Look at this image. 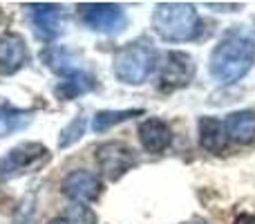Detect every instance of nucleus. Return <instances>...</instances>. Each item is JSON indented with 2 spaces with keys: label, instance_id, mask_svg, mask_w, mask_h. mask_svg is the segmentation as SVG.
Wrapping results in <instances>:
<instances>
[{
  "label": "nucleus",
  "instance_id": "nucleus-1",
  "mask_svg": "<svg viewBox=\"0 0 255 224\" xmlns=\"http://www.w3.org/2000/svg\"><path fill=\"white\" fill-rule=\"evenodd\" d=\"M255 63V45L242 34H229L215 45L211 54V74L220 83L231 85L244 79Z\"/></svg>",
  "mask_w": 255,
  "mask_h": 224
},
{
  "label": "nucleus",
  "instance_id": "nucleus-2",
  "mask_svg": "<svg viewBox=\"0 0 255 224\" xmlns=\"http://www.w3.org/2000/svg\"><path fill=\"white\" fill-rule=\"evenodd\" d=\"M154 31L168 43L190 40L199 34V16L188 2H159L152 13Z\"/></svg>",
  "mask_w": 255,
  "mask_h": 224
},
{
  "label": "nucleus",
  "instance_id": "nucleus-3",
  "mask_svg": "<svg viewBox=\"0 0 255 224\" xmlns=\"http://www.w3.org/2000/svg\"><path fill=\"white\" fill-rule=\"evenodd\" d=\"M157 49L145 40L128 43L115 54V76L128 85H139L154 72Z\"/></svg>",
  "mask_w": 255,
  "mask_h": 224
},
{
  "label": "nucleus",
  "instance_id": "nucleus-4",
  "mask_svg": "<svg viewBox=\"0 0 255 224\" xmlns=\"http://www.w3.org/2000/svg\"><path fill=\"white\" fill-rule=\"evenodd\" d=\"M79 16L92 31L101 34H115L126 27L124 7L115 2H85L79 4Z\"/></svg>",
  "mask_w": 255,
  "mask_h": 224
},
{
  "label": "nucleus",
  "instance_id": "nucleus-5",
  "mask_svg": "<svg viewBox=\"0 0 255 224\" xmlns=\"http://www.w3.org/2000/svg\"><path fill=\"white\" fill-rule=\"evenodd\" d=\"M97 162L101 166V173L108 180L117 182L119 177H124L130 168L136 166V155L130 146H126L124 141H108L97 148Z\"/></svg>",
  "mask_w": 255,
  "mask_h": 224
},
{
  "label": "nucleus",
  "instance_id": "nucleus-6",
  "mask_svg": "<svg viewBox=\"0 0 255 224\" xmlns=\"http://www.w3.org/2000/svg\"><path fill=\"white\" fill-rule=\"evenodd\" d=\"M195 63L186 52H168L159 67V88L161 90H179L193 81Z\"/></svg>",
  "mask_w": 255,
  "mask_h": 224
},
{
  "label": "nucleus",
  "instance_id": "nucleus-7",
  "mask_svg": "<svg viewBox=\"0 0 255 224\" xmlns=\"http://www.w3.org/2000/svg\"><path fill=\"white\" fill-rule=\"evenodd\" d=\"M47 157L49 153L43 144H34V141L31 144H20L0 159V177H11L27 171V168L40 166Z\"/></svg>",
  "mask_w": 255,
  "mask_h": 224
},
{
  "label": "nucleus",
  "instance_id": "nucleus-8",
  "mask_svg": "<svg viewBox=\"0 0 255 224\" xmlns=\"http://www.w3.org/2000/svg\"><path fill=\"white\" fill-rule=\"evenodd\" d=\"M27 13L34 25V34L40 40L49 43L61 34V7L52 2H31L27 4Z\"/></svg>",
  "mask_w": 255,
  "mask_h": 224
},
{
  "label": "nucleus",
  "instance_id": "nucleus-9",
  "mask_svg": "<svg viewBox=\"0 0 255 224\" xmlns=\"http://www.w3.org/2000/svg\"><path fill=\"white\" fill-rule=\"evenodd\" d=\"M63 195L74 204H88L101 195V180L90 171H72L63 180Z\"/></svg>",
  "mask_w": 255,
  "mask_h": 224
},
{
  "label": "nucleus",
  "instance_id": "nucleus-10",
  "mask_svg": "<svg viewBox=\"0 0 255 224\" xmlns=\"http://www.w3.org/2000/svg\"><path fill=\"white\" fill-rule=\"evenodd\" d=\"M27 63V45L22 36H0V74H13Z\"/></svg>",
  "mask_w": 255,
  "mask_h": 224
},
{
  "label": "nucleus",
  "instance_id": "nucleus-11",
  "mask_svg": "<svg viewBox=\"0 0 255 224\" xmlns=\"http://www.w3.org/2000/svg\"><path fill=\"white\" fill-rule=\"evenodd\" d=\"M139 141L148 153H163L172 141V132L161 119H145L139 126Z\"/></svg>",
  "mask_w": 255,
  "mask_h": 224
},
{
  "label": "nucleus",
  "instance_id": "nucleus-12",
  "mask_svg": "<svg viewBox=\"0 0 255 224\" xmlns=\"http://www.w3.org/2000/svg\"><path fill=\"white\" fill-rule=\"evenodd\" d=\"M229 132H226V123L220 119L204 117L199 121V144L208 153H222L229 146Z\"/></svg>",
  "mask_w": 255,
  "mask_h": 224
},
{
  "label": "nucleus",
  "instance_id": "nucleus-13",
  "mask_svg": "<svg viewBox=\"0 0 255 224\" xmlns=\"http://www.w3.org/2000/svg\"><path fill=\"white\" fill-rule=\"evenodd\" d=\"M226 132L238 144H253L255 141V112L240 110L226 117Z\"/></svg>",
  "mask_w": 255,
  "mask_h": 224
},
{
  "label": "nucleus",
  "instance_id": "nucleus-14",
  "mask_svg": "<svg viewBox=\"0 0 255 224\" xmlns=\"http://www.w3.org/2000/svg\"><path fill=\"white\" fill-rule=\"evenodd\" d=\"M92 88H94V76L88 74V72H83V70H76L74 74L65 76V79L56 85L54 92H56L58 99L70 101V99H76V97H81V94L90 92Z\"/></svg>",
  "mask_w": 255,
  "mask_h": 224
},
{
  "label": "nucleus",
  "instance_id": "nucleus-15",
  "mask_svg": "<svg viewBox=\"0 0 255 224\" xmlns=\"http://www.w3.org/2000/svg\"><path fill=\"white\" fill-rule=\"evenodd\" d=\"M40 58H43V63L49 67L52 72H56L58 76H70L74 74L79 67L74 65V58H72V54L67 52L65 47H47L43 49V54H40Z\"/></svg>",
  "mask_w": 255,
  "mask_h": 224
},
{
  "label": "nucleus",
  "instance_id": "nucleus-16",
  "mask_svg": "<svg viewBox=\"0 0 255 224\" xmlns=\"http://www.w3.org/2000/svg\"><path fill=\"white\" fill-rule=\"evenodd\" d=\"M27 121H29V112L18 110V108H13L9 101L0 99V135L18 130V128H22Z\"/></svg>",
  "mask_w": 255,
  "mask_h": 224
},
{
  "label": "nucleus",
  "instance_id": "nucleus-17",
  "mask_svg": "<svg viewBox=\"0 0 255 224\" xmlns=\"http://www.w3.org/2000/svg\"><path fill=\"white\" fill-rule=\"evenodd\" d=\"M143 114V110H101L94 114L92 119V130L94 132H106L108 128L117 126V123H124L132 117H139Z\"/></svg>",
  "mask_w": 255,
  "mask_h": 224
},
{
  "label": "nucleus",
  "instance_id": "nucleus-18",
  "mask_svg": "<svg viewBox=\"0 0 255 224\" xmlns=\"http://www.w3.org/2000/svg\"><path fill=\"white\" fill-rule=\"evenodd\" d=\"M63 218H65L70 224H97L94 211L90 207H85V204H72Z\"/></svg>",
  "mask_w": 255,
  "mask_h": 224
},
{
  "label": "nucleus",
  "instance_id": "nucleus-19",
  "mask_svg": "<svg viewBox=\"0 0 255 224\" xmlns=\"http://www.w3.org/2000/svg\"><path fill=\"white\" fill-rule=\"evenodd\" d=\"M83 132H85V119L83 117H76L74 121H72L70 126L63 130L61 139H58V146H61V148H67V146H72L74 141H79L81 137H83Z\"/></svg>",
  "mask_w": 255,
  "mask_h": 224
},
{
  "label": "nucleus",
  "instance_id": "nucleus-20",
  "mask_svg": "<svg viewBox=\"0 0 255 224\" xmlns=\"http://www.w3.org/2000/svg\"><path fill=\"white\" fill-rule=\"evenodd\" d=\"M233 224H255V218L249 216V213H244V216H238V218H235Z\"/></svg>",
  "mask_w": 255,
  "mask_h": 224
},
{
  "label": "nucleus",
  "instance_id": "nucleus-21",
  "mask_svg": "<svg viewBox=\"0 0 255 224\" xmlns=\"http://www.w3.org/2000/svg\"><path fill=\"white\" fill-rule=\"evenodd\" d=\"M49 224H70V222H67V220H65V218H56V220H52V222H49Z\"/></svg>",
  "mask_w": 255,
  "mask_h": 224
},
{
  "label": "nucleus",
  "instance_id": "nucleus-22",
  "mask_svg": "<svg viewBox=\"0 0 255 224\" xmlns=\"http://www.w3.org/2000/svg\"><path fill=\"white\" fill-rule=\"evenodd\" d=\"M0 20H2V13H0Z\"/></svg>",
  "mask_w": 255,
  "mask_h": 224
},
{
  "label": "nucleus",
  "instance_id": "nucleus-23",
  "mask_svg": "<svg viewBox=\"0 0 255 224\" xmlns=\"http://www.w3.org/2000/svg\"><path fill=\"white\" fill-rule=\"evenodd\" d=\"M197 224H202V222H197Z\"/></svg>",
  "mask_w": 255,
  "mask_h": 224
}]
</instances>
